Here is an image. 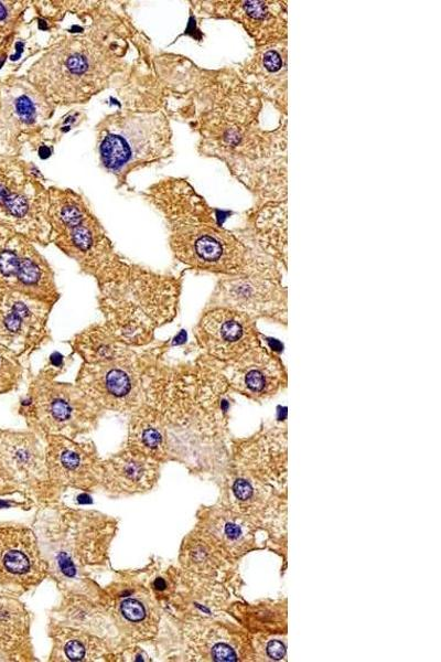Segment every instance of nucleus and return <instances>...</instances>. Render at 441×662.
<instances>
[{
    "label": "nucleus",
    "instance_id": "obj_5",
    "mask_svg": "<svg viewBox=\"0 0 441 662\" xmlns=\"http://www.w3.org/2000/svg\"><path fill=\"white\" fill-rule=\"evenodd\" d=\"M50 243L73 259L98 289L121 280L133 261L121 255L87 200L72 189L49 188Z\"/></svg>",
    "mask_w": 441,
    "mask_h": 662
},
{
    "label": "nucleus",
    "instance_id": "obj_15",
    "mask_svg": "<svg viewBox=\"0 0 441 662\" xmlns=\"http://www.w3.org/2000/svg\"><path fill=\"white\" fill-rule=\"evenodd\" d=\"M43 440L49 480L80 489L101 481L103 460L92 441H77L62 435H49Z\"/></svg>",
    "mask_w": 441,
    "mask_h": 662
},
{
    "label": "nucleus",
    "instance_id": "obj_25",
    "mask_svg": "<svg viewBox=\"0 0 441 662\" xmlns=\"http://www.w3.org/2000/svg\"><path fill=\"white\" fill-rule=\"evenodd\" d=\"M73 356L74 354L72 352L68 355H64L55 351L49 356L47 362L39 372L50 378H56L68 369L73 361Z\"/></svg>",
    "mask_w": 441,
    "mask_h": 662
},
{
    "label": "nucleus",
    "instance_id": "obj_16",
    "mask_svg": "<svg viewBox=\"0 0 441 662\" xmlns=\"http://www.w3.org/2000/svg\"><path fill=\"white\" fill-rule=\"evenodd\" d=\"M47 572V563L31 530L0 526V585L30 588Z\"/></svg>",
    "mask_w": 441,
    "mask_h": 662
},
{
    "label": "nucleus",
    "instance_id": "obj_27",
    "mask_svg": "<svg viewBox=\"0 0 441 662\" xmlns=\"http://www.w3.org/2000/svg\"><path fill=\"white\" fill-rule=\"evenodd\" d=\"M263 65L269 72L280 70L282 65L280 55L276 51H268L263 56Z\"/></svg>",
    "mask_w": 441,
    "mask_h": 662
},
{
    "label": "nucleus",
    "instance_id": "obj_13",
    "mask_svg": "<svg viewBox=\"0 0 441 662\" xmlns=\"http://www.w3.org/2000/svg\"><path fill=\"white\" fill-rule=\"evenodd\" d=\"M193 333L203 354L219 364L260 345L251 317L230 308L205 309Z\"/></svg>",
    "mask_w": 441,
    "mask_h": 662
},
{
    "label": "nucleus",
    "instance_id": "obj_12",
    "mask_svg": "<svg viewBox=\"0 0 441 662\" xmlns=\"http://www.w3.org/2000/svg\"><path fill=\"white\" fill-rule=\"evenodd\" d=\"M55 305L19 291L0 290V344L21 360L51 341Z\"/></svg>",
    "mask_w": 441,
    "mask_h": 662
},
{
    "label": "nucleus",
    "instance_id": "obj_7",
    "mask_svg": "<svg viewBox=\"0 0 441 662\" xmlns=\"http://www.w3.org/2000/svg\"><path fill=\"white\" fill-rule=\"evenodd\" d=\"M18 412L29 429L42 439L49 435L75 439L94 430L104 414L75 383L50 378L40 372L31 376Z\"/></svg>",
    "mask_w": 441,
    "mask_h": 662
},
{
    "label": "nucleus",
    "instance_id": "obj_21",
    "mask_svg": "<svg viewBox=\"0 0 441 662\" xmlns=\"http://www.w3.org/2000/svg\"><path fill=\"white\" fill-rule=\"evenodd\" d=\"M53 640L52 661H100L111 658V651L103 637L85 630L56 626L51 631Z\"/></svg>",
    "mask_w": 441,
    "mask_h": 662
},
{
    "label": "nucleus",
    "instance_id": "obj_2",
    "mask_svg": "<svg viewBox=\"0 0 441 662\" xmlns=\"http://www.w3.org/2000/svg\"><path fill=\"white\" fill-rule=\"evenodd\" d=\"M141 195L162 216L176 260L191 269L223 276L244 271V247L216 224L187 181L166 177Z\"/></svg>",
    "mask_w": 441,
    "mask_h": 662
},
{
    "label": "nucleus",
    "instance_id": "obj_4",
    "mask_svg": "<svg viewBox=\"0 0 441 662\" xmlns=\"http://www.w3.org/2000/svg\"><path fill=\"white\" fill-rule=\"evenodd\" d=\"M181 291L182 277L133 263L121 280L98 289L97 306L118 340L143 348L176 318Z\"/></svg>",
    "mask_w": 441,
    "mask_h": 662
},
{
    "label": "nucleus",
    "instance_id": "obj_22",
    "mask_svg": "<svg viewBox=\"0 0 441 662\" xmlns=\"http://www.w3.org/2000/svg\"><path fill=\"white\" fill-rule=\"evenodd\" d=\"M72 353L86 364H98L115 360L128 345L116 338L103 321L93 323L67 341Z\"/></svg>",
    "mask_w": 441,
    "mask_h": 662
},
{
    "label": "nucleus",
    "instance_id": "obj_26",
    "mask_svg": "<svg viewBox=\"0 0 441 662\" xmlns=\"http://www.w3.org/2000/svg\"><path fill=\"white\" fill-rule=\"evenodd\" d=\"M234 494L240 501H246L252 495L250 483L244 479H237L233 485Z\"/></svg>",
    "mask_w": 441,
    "mask_h": 662
},
{
    "label": "nucleus",
    "instance_id": "obj_18",
    "mask_svg": "<svg viewBox=\"0 0 441 662\" xmlns=\"http://www.w3.org/2000/svg\"><path fill=\"white\" fill-rule=\"evenodd\" d=\"M217 364L229 388L251 398L270 396L286 383L280 359L260 345L233 361Z\"/></svg>",
    "mask_w": 441,
    "mask_h": 662
},
{
    "label": "nucleus",
    "instance_id": "obj_30",
    "mask_svg": "<svg viewBox=\"0 0 441 662\" xmlns=\"http://www.w3.org/2000/svg\"><path fill=\"white\" fill-rule=\"evenodd\" d=\"M119 656H120V660H123V661H147V660H149V659H147L148 658L147 653H144L140 648L125 649Z\"/></svg>",
    "mask_w": 441,
    "mask_h": 662
},
{
    "label": "nucleus",
    "instance_id": "obj_29",
    "mask_svg": "<svg viewBox=\"0 0 441 662\" xmlns=\"http://www.w3.org/2000/svg\"><path fill=\"white\" fill-rule=\"evenodd\" d=\"M241 535L243 530L237 523L228 521L223 525V536L227 540L235 541L241 537Z\"/></svg>",
    "mask_w": 441,
    "mask_h": 662
},
{
    "label": "nucleus",
    "instance_id": "obj_14",
    "mask_svg": "<svg viewBox=\"0 0 441 662\" xmlns=\"http://www.w3.org/2000/svg\"><path fill=\"white\" fill-rule=\"evenodd\" d=\"M103 599L104 610L126 639L141 641L155 636L160 608L147 587L128 578L109 586Z\"/></svg>",
    "mask_w": 441,
    "mask_h": 662
},
{
    "label": "nucleus",
    "instance_id": "obj_11",
    "mask_svg": "<svg viewBox=\"0 0 441 662\" xmlns=\"http://www.w3.org/2000/svg\"><path fill=\"white\" fill-rule=\"evenodd\" d=\"M0 290L19 291L53 305L61 298L55 273L26 236L0 225Z\"/></svg>",
    "mask_w": 441,
    "mask_h": 662
},
{
    "label": "nucleus",
    "instance_id": "obj_3",
    "mask_svg": "<svg viewBox=\"0 0 441 662\" xmlns=\"http://www.w3.org/2000/svg\"><path fill=\"white\" fill-rule=\"evenodd\" d=\"M123 93L128 107L106 115L96 126L99 162L118 186L127 184L132 172L161 163L173 153L169 115L160 100L138 89Z\"/></svg>",
    "mask_w": 441,
    "mask_h": 662
},
{
    "label": "nucleus",
    "instance_id": "obj_20",
    "mask_svg": "<svg viewBox=\"0 0 441 662\" xmlns=\"http://www.w3.org/2000/svg\"><path fill=\"white\" fill-rule=\"evenodd\" d=\"M159 466V461L125 447L103 461L101 482L115 493L144 492L155 483Z\"/></svg>",
    "mask_w": 441,
    "mask_h": 662
},
{
    "label": "nucleus",
    "instance_id": "obj_8",
    "mask_svg": "<svg viewBox=\"0 0 441 662\" xmlns=\"http://www.w3.org/2000/svg\"><path fill=\"white\" fill-rule=\"evenodd\" d=\"M49 205V188L35 166L19 156L0 154V225L47 246Z\"/></svg>",
    "mask_w": 441,
    "mask_h": 662
},
{
    "label": "nucleus",
    "instance_id": "obj_23",
    "mask_svg": "<svg viewBox=\"0 0 441 662\" xmlns=\"http://www.w3.org/2000/svg\"><path fill=\"white\" fill-rule=\"evenodd\" d=\"M32 1L0 0V55H7Z\"/></svg>",
    "mask_w": 441,
    "mask_h": 662
},
{
    "label": "nucleus",
    "instance_id": "obj_6",
    "mask_svg": "<svg viewBox=\"0 0 441 662\" xmlns=\"http://www.w3.org/2000/svg\"><path fill=\"white\" fill-rule=\"evenodd\" d=\"M172 339L158 341L143 348L128 346L115 360L82 363L75 384L104 412L130 415L139 408L146 395L152 366L173 346Z\"/></svg>",
    "mask_w": 441,
    "mask_h": 662
},
{
    "label": "nucleus",
    "instance_id": "obj_24",
    "mask_svg": "<svg viewBox=\"0 0 441 662\" xmlns=\"http://www.w3.org/2000/svg\"><path fill=\"white\" fill-rule=\"evenodd\" d=\"M22 360L0 344V395L17 391L24 378Z\"/></svg>",
    "mask_w": 441,
    "mask_h": 662
},
{
    "label": "nucleus",
    "instance_id": "obj_28",
    "mask_svg": "<svg viewBox=\"0 0 441 662\" xmlns=\"http://www.w3.org/2000/svg\"><path fill=\"white\" fill-rule=\"evenodd\" d=\"M266 651L271 659L280 660L286 654L284 644L279 640H271L268 642Z\"/></svg>",
    "mask_w": 441,
    "mask_h": 662
},
{
    "label": "nucleus",
    "instance_id": "obj_19",
    "mask_svg": "<svg viewBox=\"0 0 441 662\" xmlns=\"http://www.w3.org/2000/svg\"><path fill=\"white\" fill-rule=\"evenodd\" d=\"M0 463L15 482L47 481L45 446L32 430L0 429Z\"/></svg>",
    "mask_w": 441,
    "mask_h": 662
},
{
    "label": "nucleus",
    "instance_id": "obj_31",
    "mask_svg": "<svg viewBox=\"0 0 441 662\" xmlns=\"http://www.w3.org/2000/svg\"><path fill=\"white\" fill-rule=\"evenodd\" d=\"M14 482L15 481L9 476V473L0 463V493L7 492V490H12L15 485Z\"/></svg>",
    "mask_w": 441,
    "mask_h": 662
},
{
    "label": "nucleus",
    "instance_id": "obj_10",
    "mask_svg": "<svg viewBox=\"0 0 441 662\" xmlns=\"http://www.w3.org/2000/svg\"><path fill=\"white\" fill-rule=\"evenodd\" d=\"M55 109L24 75L0 78V154L19 156L45 137Z\"/></svg>",
    "mask_w": 441,
    "mask_h": 662
},
{
    "label": "nucleus",
    "instance_id": "obj_1",
    "mask_svg": "<svg viewBox=\"0 0 441 662\" xmlns=\"http://www.w3.org/2000/svg\"><path fill=\"white\" fill-rule=\"evenodd\" d=\"M76 20L55 31L26 79L55 107L89 102L129 72L127 55L139 36L130 19L103 1H72Z\"/></svg>",
    "mask_w": 441,
    "mask_h": 662
},
{
    "label": "nucleus",
    "instance_id": "obj_17",
    "mask_svg": "<svg viewBox=\"0 0 441 662\" xmlns=\"http://www.w3.org/2000/svg\"><path fill=\"white\" fill-rule=\"evenodd\" d=\"M256 270L245 277L240 273L219 279L205 309L230 308L250 317L275 312L277 306L282 305V290L275 278Z\"/></svg>",
    "mask_w": 441,
    "mask_h": 662
},
{
    "label": "nucleus",
    "instance_id": "obj_9",
    "mask_svg": "<svg viewBox=\"0 0 441 662\" xmlns=\"http://www.w3.org/2000/svg\"><path fill=\"white\" fill-rule=\"evenodd\" d=\"M115 532L111 520L93 512L67 510L61 514L58 540L53 543L49 572L64 587H79L83 569L106 558Z\"/></svg>",
    "mask_w": 441,
    "mask_h": 662
}]
</instances>
